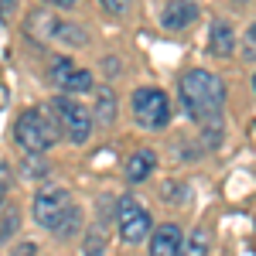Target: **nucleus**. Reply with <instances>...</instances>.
I'll list each match as a JSON object with an SVG mask.
<instances>
[{"instance_id":"10","label":"nucleus","mask_w":256,"mask_h":256,"mask_svg":"<svg viewBox=\"0 0 256 256\" xmlns=\"http://www.w3.org/2000/svg\"><path fill=\"white\" fill-rule=\"evenodd\" d=\"M208 52H212L216 58H232V52H236V34H232V28H229L226 20H216V24H212V31H208Z\"/></svg>"},{"instance_id":"1","label":"nucleus","mask_w":256,"mask_h":256,"mask_svg":"<svg viewBox=\"0 0 256 256\" xmlns=\"http://www.w3.org/2000/svg\"><path fill=\"white\" fill-rule=\"evenodd\" d=\"M178 92H181V102H184V113L195 120L198 126H212L222 120V110H226V82L205 72V68H192L184 72L181 82H178Z\"/></svg>"},{"instance_id":"17","label":"nucleus","mask_w":256,"mask_h":256,"mask_svg":"<svg viewBox=\"0 0 256 256\" xmlns=\"http://www.w3.org/2000/svg\"><path fill=\"white\" fill-rule=\"evenodd\" d=\"M10 184H14L10 168H7V164H0V205H4V198H7V192H10Z\"/></svg>"},{"instance_id":"2","label":"nucleus","mask_w":256,"mask_h":256,"mask_svg":"<svg viewBox=\"0 0 256 256\" xmlns=\"http://www.w3.org/2000/svg\"><path fill=\"white\" fill-rule=\"evenodd\" d=\"M34 222L58 239H76L82 232V208L65 188H44L34 198Z\"/></svg>"},{"instance_id":"3","label":"nucleus","mask_w":256,"mask_h":256,"mask_svg":"<svg viewBox=\"0 0 256 256\" xmlns=\"http://www.w3.org/2000/svg\"><path fill=\"white\" fill-rule=\"evenodd\" d=\"M14 140H18L28 154H44V150H52L62 140V134H58V123L52 120V113L34 106V110H24L18 116V123H14Z\"/></svg>"},{"instance_id":"12","label":"nucleus","mask_w":256,"mask_h":256,"mask_svg":"<svg viewBox=\"0 0 256 256\" xmlns=\"http://www.w3.org/2000/svg\"><path fill=\"white\" fill-rule=\"evenodd\" d=\"M113 120H116V96H113V89H99L92 123H99V126H113Z\"/></svg>"},{"instance_id":"20","label":"nucleus","mask_w":256,"mask_h":256,"mask_svg":"<svg viewBox=\"0 0 256 256\" xmlns=\"http://www.w3.org/2000/svg\"><path fill=\"white\" fill-rule=\"evenodd\" d=\"M14 4H18V0H4V4H0V24H7V14H10Z\"/></svg>"},{"instance_id":"15","label":"nucleus","mask_w":256,"mask_h":256,"mask_svg":"<svg viewBox=\"0 0 256 256\" xmlns=\"http://www.w3.org/2000/svg\"><path fill=\"white\" fill-rule=\"evenodd\" d=\"M106 226H96L89 236H86V256H102V250H106Z\"/></svg>"},{"instance_id":"11","label":"nucleus","mask_w":256,"mask_h":256,"mask_svg":"<svg viewBox=\"0 0 256 256\" xmlns=\"http://www.w3.org/2000/svg\"><path fill=\"white\" fill-rule=\"evenodd\" d=\"M154 164H158V154L154 150H137L134 158L126 160V178L137 184V181H144V178L154 171Z\"/></svg>"},{"instance_id":"23","label":"nucleus","mask_w":256,"mask_h":256,"mask_svg":"<svg viewBox=\"0 0 256 256\" xmlns=\"http://www.w3.org/2000/svg\"><path fill=\"white\" fill-rule=\"evenodd\" d=\"M236 4H250V0H236Z\"/></svg>"},{"instance_id":"9","label":"nucleus","mask_w":256,"mask_h":256,"mask_svg":"<svg viewBox=\"0 0 256 256\" xmlns=\"http://www.w3.org/2000/svg\"><path fill=\"white\" fill-rule=\"evenodd\" d=\"M181 242H184L181 226L168 222V226H160L150 236V256H181Z\"/></svg>"},{"instance_id":"18","label":"nucleus","mask_w":256,"mask_h":256,"mask_svg":"<svg viewBox=\"0 0 256 256\" xmlns=\"http://www.w3.org/2000/svg\"><path fill=\"white\" fill-rule=\"evenodd\" d=\"M253 41H256V31L246 28V34H242V55H246V62H253Z\"/></svg>"},{"instance_id":"7","label":"nucleus","mask_w":256,"mask_h":256,"mask_svg":"<svg viewBox=\"0 0 256 256\" xmlns=\"http://www.w3.org/2000/svg\"><path fill=\"white\" fill-rule=\"evenodd\" d=\"M48 76H52V82L58 86L65 96H76V92H89V89H92V76H89L86 68H79L72 58H65V55L52 58Z\"/></svg>"},{"instance_id":"21","label":"nucleus","mask_w":256,"mask_h":256,"mask_svg":"<svg viewBox=\"0 0 256 256\" xmlns=\"http://www.w3.org/2000/svg\"><path fill=\"white\" fill-rule=\"evenodd\" d=\"M44 4H52V7H76V0H44Z\"/></svg>"},{"instance_id":"4","label":"nucleus","mask_w":256,"mask_h":256,"mask_svg":"<svg viewBox=\"0 0 256 256\" xmlns=\"http://www.w3.org/2000/svg\"><path fill=\"white\" fill-rule=\"evenodd\" d=\"M48 113H52V120L58 123V134L62 137H68L72 144H89L92 140V134H96V123H92V113L82 106L79 99L72 96H55L52 102H48Z\"/></svg>"},{"instance_id":"16","label":"nucleus","mask_w":256,"mask_h":256,"mask_svg":"<svg viewBox=\"0 0 256 256\" xmlns=\"http://www.w3.org/2000/svg\"><path fill=\"white\" fill-rule=\"evenodd\" d=\"M99 4H102V7H106L110 14H116V18H126V14H130V4H134V0H99Z\"/></svg>"},{"instance_id":"22","label":"nucleus","mask_w":256,"mask_h":256,"mask_svg":"<svg viewBox=\"0 0 256 256\" xmlns=\"http://www.w3.org/2000/svg\"><path fill=\"white\" fill-rule=\"evenodd\" d=\"M0 106H7V89L0 86Z\"/></svg>"},{"instance_id":"19","label":"nucleus","mask_w":256,"mask_h":256,"mask_svg":"<svg viewBox=\"0 0 256 256\" xmlns=\"http://www.w3.org/2000/svg\"><path fill=\"white\" fill-rule=\"evenodd\" d=\"M10 256H38V246H34V242H20V246H14Z\"/></svg>"},{"instance_id":"14","label":"nucleus","mask_w":256,"mask_h":256,"mask_svg":"<svg viewBox=\"0 0 256 256\" xmlns=\"http://www.w3.org/2000/svg\"><path fill=\"white\" fill-rule=\"evenodd\" d=\"M208 246H212L208 229H205V226H198L195 232L181 242V256H208Z\"/></svg>"},{"instance_id":"8","label":"nucleus","mask_w":256,"mask_h":256,"mask_svg":"<svg viewBox=\"0 0 256 256\" xmlns=\"http://www.w3.org/2000/svg\"><path fill=\"white\" fill-rule=\"evenodd\" d=\"M198 20V0H168L160 10V24L168 31H184Z\"/></svg>"},{"instance_id":"13","label":"nucleus","mask_w":256,"mask_h":256,"mask_svg":"<svg viewBox=\"0 0 256 256\" xmlns=\"http://www.w3.org/2000/svg\"><path fill=\"white\" fill-rule=\"evenodd\" d=\"M55 41H62V44H72V48H79V44H89V31H86V28H79V24L58 20V28H55Z\"/></svg>"},{"instance_id":"6","label":"nucleus","mask_w":256,"mask_h":256,"mask_svg":"<svg viewBox=\"0 0 256 256\" xmlns=\"http://www.w3.org/2000/svg\"><path fill=\"white\" fill-rule=\"evenodd\" d=\"M116 222H120V239L123 242H130V246H137L144 239L150 236V216H147V208L134 202V198H123L120 202V212H116Z\"/></svg>"},{"instance_id":"5","label":"nucleus","mask_w":256,"mask_h":256,"mask_svg":"<svg viewBox=\"0 0 256 256\" xmlns=\"http://www.w3.org/2000/svg\"><path fill=\"white\" fill-rule=\"evenodd\" d=\"M134 120L144 130H164L171 123V99L164 89L144 86L134 92Z\"/></svg>"}]
</instances>
